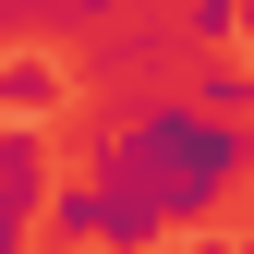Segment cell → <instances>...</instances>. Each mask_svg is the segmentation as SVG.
I'll use <instances>...</instances> for the list:
<instances>
[{"mask_svg":"<svg viewBox=\"0 0 254 254\" xmlns=\"http://www.w3.org/2000/svg\"><path fill=\"white\" fill-rule=\"evenodd\" d=\"M0 194H12L24 218H49V121H0Z\"/></svg>","mask_w":254,"mask_h":254,"instance_id":"2","label":"cell"},{"mask_svg":"<svg viewBox=\"0 0 254 254\" xmlns=\"http://www.w3.org/2000/svg\"><path fill=\"white\" fill-rule=\"evenodd\" d=\"M242 37H254V0H242Z\"/></svg>","mask_w":254,"mask_h":254,"instance_id":"7","label":"cell"},{"mask_svg":"<svg viewBox=\"0 0 254 254\" xmlns=\"http://www.w3.org/2000/svg\"><path fill=\"white\" fill-rule=\"evenodd\" d=\"M145 0H49V37H121Z\"/></svg>","mask_w":254,"mask_h":254,"instance_id":"6","label":"cell"},{"mask_svg":"<svg viewBox=\"0 0 254 254\" xmlns=\"http://www.w3.org/2000/svg\"><path fill=\"white\" fill-rule=\"evenodd\" d=\"M97 182L121 194V218H133L145 242H170V230L218 218V206L254 182V121L182 97V85H157V97H133V109L97 133Z\"/></svg>","mask_w":254,"mask_h":254,"instance_id":"1","label":"cell"},{"mask_svg":"<svg viewBox=\"0 0 254 254\" xmlns=\"http://www.w3.org/2000/svg\"><path fill=\"white\" fill-rule=\"evenodd\" d=\"M182 97H206V109L254 121V73H242V61H194V73H182Z\"/></svg>","mask_w":254,"mask_h":254,"instance_id":"5","label":"cell"},{"mask_svg":"<svg viewBox=\"0 0 254 254\" xmlns=\"http://www.w3.org/2000/svg\"><path fill=\"white\" fill-rule=\"evenodd\" d=\"M61 97H73V73L37 49H0V121H61Z\"/></svg>","mask_w":254,"mask_h":254,"instance_id":"3","label":"cell"},{"mask_svg":"<svg viewBox=\"0 0 254 254\" xmlns=\"http://www.w3.org/2000/svg\"><path fill=\"white\" fill-rule=\"evenodd\" d=\"M170 24H182V61H194V49H230L242 37V0H170Z\"/></svg>","mask_w":254,"mask_h":254,"instance_id":"4","label":"cell"}]
</instances>
